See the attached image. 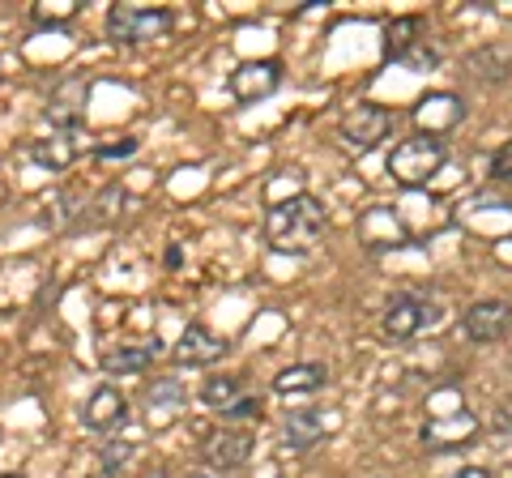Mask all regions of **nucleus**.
I'll list each match as a JSON object with an SVG mask.
<instances>
[{"instance_id": "21", "label": "nucleus", "mask_w": 512, "mask_h": 478, "mask_svg": "<svg viewBox=\"0 0 512 478\" xmlns=\"http://www.w3.org/2000/svg\"><path fill=\"white\" fill-rule=\"evenodd\" d=\"M235 397H239V376H210V380L201 385V402H205V406L227 410Z\"/></svg>"}, {"instance_id": "30", "label": "nucleus", "mask_w": 512, "mask_h": 478, "mask_svg": "<svg viewBox=\"0 0 512 478\" xmlns=\"http://www.w3.org/2000/svg\"><path fill=\"white\" fill-rule=\"evenodd\" d=\"M448 478H491V470L487 466H461L457 474H448Z\"/></svg>"}, {"instance_id": "11", "label": "nucleus", "mask_w": 512, "mask_h": 478, "mask_svg": "<svg viewBox=\"0 0 512 478\" xmlns=\"http://www.w3.org/2000/svg\"><path fill=\"white\" fill-rule=\"evenodd\" d=\"M423 325H431V304H423V299H414V295H393L389 299V308H384V333H389V338L406 342Z\"/></svg>"}, {"instance_id": "18", "label": "nucleus", "mask_w": 512, "mask_h": 478, "mask_svg": "<svg viewBox=\"0 0 512 478\" xmlns=\"http://www.w3.org/2000/svg\"><path fill=\"white\" fill-rule=\"evenodd\" d=\"M184 385L180 380H171V376H163V380H154V389L146 393V406H150V419L158 414V423H171L175 414H180V406H184Z\"/></svg>"}, {"instance_id": "3", "label": "nucleus", "mask_w": 512, "mask_h": 478, "mask_svg": "<svg viewBox=\"0 0 512 478\" xmlns=\"http://www.w3.org/2000/svg\"><path fill=\"white\" fill-rule=\"evenodd\" d=\"M478 432H483V423H478V414L461 402V393H457L453 402H448V410L431 406V414L419 427V440L431 453H457L461 444H470Z\"/></svg>"}, {"instance_id": "15", "label": "nucleus", "mask_w": 512, "mask_h": 478, "mask_svg": "<svg viewBox=\"0 0 512 478\" xmlns=\"http://www.w3.org/2000/svg\"><path fill=\"white\" fill-rule=\"evenodd\" d=\"M427 43V22L419 13H410V18H393L384 26V56L389 60H406L414 47Z\"/></svg>"}, {"instance_id": "12", "label": "nucleus", "mask_w": 512, "mask_h": 478, "mask_svg": "<svg viewBox=\"0 0 512 478\" xmlns=\"http://www.w3.org/2000/svg\"><path fill=\"white\" fill-rule=\"evenodd\" d=\"M461 116H466V103H461L457 94H448V90L427 94V99H419V107H414V120L427 129V137L448 133L453 124H461Z\"/></svg>"}, {"instance_id": "7", "label": "nucleus", "mask_w": 512, "mask_h": 478, "mask_svg": "<svg viewBox=\"0 0 512 478\" xmlns=\"http://www.w3.org/2000/svg\"><path fill=\"white\" fill-rule=\"evenodd\" d=\"M231 94L239 103H261L269 94H278L282 86V65L278 60H244L235 73H231Z\"/></svg>"}, {"instance_id": "5", "label": "nucleus", "mask_w": 512, "mask_h": 478, "mask_svg": "<svg viewBox=\"0 0 512 478\" xmlns=\"http://www.w3.org/2000/svg\"><path fill=\"white\" fill-rule=\"evenodd\" d=\"M393 129V111H384L376 103H359V107H350L346 116L338 120V133L350 150H372L380 146L384 137H389Z\"/></svg>"}, {"instance_id": "23", "label": "nucleus", "mask_w": 512, "mask_h": 478, "mask_svg": "<svg viewBox=\"0 0 512 478\" xmlns=\"http://www.w3.org/2000/svg\"><path fill=\"white\" fill-rule=\"evenodd\" d=\"M116 205H124V188L120 184H107L103 193H99V201H94V214L82 218V227H99V222H111V218H116Z\"/></svg>"}, {"instance_id": "1", "label": "nucleus", "mask_w": 512, "mask_h": 478, "mask_svg": "<svg viewBox=\"0 0 512 478\" xmlns=\"http://www.w3.org/2000/svg\"><path fill=\"white\" fill-rule=\"evenodd\" d=\"M329 227V210L325 201H316L312 193H299L291 201H278L265 214V239L278 252H308Z\"/></svg>"}, {"instance_id": "26", "label": "nucleus", "mask_w": 512, "mask_h": 478, "mask_svg": "<svg viewBox=\"0 0 512 478\" xmlns=\"http://www.w3.org/2000/svg\"><path fill=\"white\" fill-rule=\"evenodd\" d=\"M436 60H440V56H436V47L419 43V47H414V52L402 60V65H406V69H414V73H427V69H436Z\"/></svg>"}, {"instance_id": "27", "label": "nucleus", "mask_w": 512, "mask_h": 478, "mask_svg": "<svg viewBox=\"0 0 512 478\" xmlns=\"http://www.w3.org/2000/svg\"><path fill=\"white\" fill-rule=\"evenodd\" d=\"M128 457H133V444H107V453H103V470H107V474H111V470H120Z\"/></svg>"}, {"instance_id": "22", "label": "nucleus", "mask_w": 512, "mask_h": 478, "mask_svg": "<svg viewBox=\"0 0 512 478\" xmlns=\"http://www.w3.org/2000/svg\"><path fill=\"white\" fill-rule=\"evenodd\" d=\"M77 9H82L77 0H39L30 13H35V22H43V26H64L69 18H77Z\"/></svg>"}, {"instance_id": "24", "label": "nucleus", "mask_w": 512, "mask_h": 478, "mask_svg": "<svg viewBox=\"0 0 512 478\" xmlns=\"http://www.w3.org/2000/svg\"><path fill=\"white\" fill-rule=\"evenodd\" d=\"M222 419L244 423V419H261V397H235V402L222 410Z\"/></svg>"}, {"instance_id": "20", "label": "nucleus", "mask_w": 512, "mask_h": 478, "mask_svg": "<svg viewBox=\"0 0 512 478\" xmlns=\"http://www.w3.org/2000/svg\"><path fill=\"white\" fill-rule=\"evenodd\" d=\"M30 158H35L39 167H52V171H60V167H69L73 158H77V146H73V137H69V133H60V137L35 141V146H30Z\"/></svg>"}, {"instance_id": "28", "label": "nucleus", "mask_w": 512, "mask_h": 478, "mask_svg": "<svg viewBox=\"0 0 512 478\" xmlns=\"http://www.w3.org/2000/svg\"><path fill=\"white\" fill-rule=\"evenodd\" d=\"M94 154L99 158H128V154H137V137H120V146H99Z\"/></svg>"}, {"instance_id": "29", "label": "nucleus", "mask_w": 512, "mask_h": 478, "mask_svg": "<svg viewBox=\"0 0 512 478\" xmlns=\"http://www.w3.org/2000/svg\"><path fill=\"white\" fill-rule=\"evenodd\" d=\"M495 427H500V432H508V436H512V397H504V402L495 406Z\"/></svg>"}, {"instance_id": "8", "label": "nucleus", "mask_w": 512, "mask_h": 478, "mask_svg": "<svg viewBox=\"0 0 512 478\" xmlns=\"http://www.w3.org/2000/svg\"><path fill=\"white\" fill-rule=\"evenodd\" d=\"M512 329V304L504 299H478V304L461 316V333L470 342H500Z\"/></svg>"}, {"instance_id": "16", "label": "nucleus", "mask_w": 512, "mask_h": 478, "mask_svg": "<svg viewBox=\"0 0 512 478\" xmlns=\"http://www.w3.org/2000/svg\"><path fill=\"white\" fill-rule=\"evenodd\" d=\"M163 350V342H146V346H120V350H103V372L107 376H137V372H146L154 355Z\"/></svg>"}, {"instance_id": "25", "label": "nucleus", "mask_w": 512, "mask_h": 478, "mask_svg": "<svg viewBox=\"0 0 512 478\" xmlns=\"http://www.w3.org/2000/svg\"><path fill=\"white\" fill-rule=\"evenodd\" d=\"M491 180L512 184V141H504V146L491 154Z\"/></svg>"}, {"instance_id": "13", "label": "nucleus", "mask_w": 512, "mask_h": 478, "mask_svg": "<svg viewBox=\"0 0 512 478\" xmlns=\"http://www.w3.org/2000/svg\"><path fill=\"white\" fill-rule=\"evenodd\" d=\"M252 449H256V440L248 432H218L205 440V461L214 470H239V466H248Z\"/></svg>"}, {"instance_id": "9", "label": "nucleus", "mask_w": 512, "mask_h": 478, "mask_svg": "<svg viewBox=\"0 0 512 478\" xmlns=\"http://www.w3.org/2000/svg\"><path fill=\"white\" fill-rule=\"evenodd\" d=\"M124 419H128V402H124V393L116 385H99L82 406L86 432H111V427H120Z\"/></svg>"}, {"instance_id": "19", "label": "nucleus", "mask_w": 512, "mask_h": 478, "mask_svg": "<svg viewBox=\"0 0 512 478\" xmlns=\"http://www.w3.org/2000/svg\"><path fill=\"white\" fill-rule=\"evenodd\" d=\"M470 69L483 77V82H504V77L512 73V47H504V43L478 47V52L470 56Z\"/></svg>"}, {"instance_id": "10", "label": "nucleus", "mask_w": 512, "mask_h": 478, "mask_svg": "<svg viewBox=\"0 0 512 478\" xmlns=\"http://www.w3.org/2000/svg\"><path fill=\"white\" fill-rule=\"evenodd\" d=\"M222 350H227V342H222L218 333H210L205 325H188L171 355H175V363H184V368H210V363L222 359Z\"/></svg>"}, {"instance_id": "6", "label": "nucleus", "mask_w": 512, "mask_h": 478, "mask_svg": "<svg viewBox=\"0 0 512 478\" xmlns=\"http://www.w3.org/2000/svg\"><path fill=\"white\" fill-rule=\"evenodd\" d=\"M86 103H90V82H86L82 73H73V77H64V82L52 90V99H47L43 116H47L52 129L73 133L77 124L86 120Z\"/></svg>"}, {"instance_id": "4", "label": "nucleus", "mask_w": 512, "mask_h": 478, "mask_svg": "<svg viewBox=\"0 0 512 478\" xmlns=\"http://www.w3.org/2000/svg\"><path fill=\"white\" fill-rule=\"evenodd\" d=\"M171 26H175L171 9H158V5H116L107 13V35L128 47L163 39Z\"/></svg>"}, {"instance_id": "2", "label": "nucleus", "mask_w": 512, "mask_h": 478, "mask_svg": "<svg viewBox=\"0 0 512 478\" xmlns=\"http://www.w3.org/2000/svg\"><path fill=\"white\" fill-rule=\"evenodd\" d=\"M448 163V146L444 137H427V133H414L406 141H397L393 154H389V175L402 188H423L427 180H436Z\"/></svg>"}, {"instance_id": "17", "label": "nucleus", "mask_w": 512, "mask_h": 478, "mask_svg": "<svg viewBox=\"0 0 512 478\" xmlns=\"http://www.w3.org/2000/svg\"><path fill=\"white\" fill-rule=\"evenodd\" d=\"M325 380H329L325 363H291V368L278 372L274 393H316V389H325Z\"/></svg>"}, {"instance_id": "14", "label": "nucleus", "mask_w": 512, "mask_h": 478, "mask_svg": "<svg viewBox=\"0 0 512 478\" xmlns=\"http://www.w3.org/2000/svg\"><path fill=\"white\" fill-rule=\"evenodd\" d=\"M320 436H325V410L303 406V410H291V414H286V449H291V453H308V449H316Z\"/></svg>"}]
</instances>
